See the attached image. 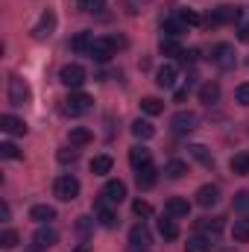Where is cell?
Returning <instances> with one entry per match:
<instances>
[{
	"instance_id": "obj_1",
	"label": "cell",
	"mask_w": 249,
	"mask_h": 252,
	"mask_svg": "<svg viewBox=\"0 0 249 252\" xmlns=\"http://www.w3.org/2000/svg\"><path fill=\"white\" fill-rule=\"evenodd\" d=\"M124 44H126L124 38H115V35H112V38H94L88 56H91L94 62H109V59L118 53V47H124Z\"/></svg>"
},
{
	"instance_id": "obj_2",
	"label": "cell",
	"mask_w": 249,
	"mask_h": 252,
	"mask_svg": "<svg viewBox=\"0 0 249 252\" xmlns=\"http://www.w3.org/2000/svg\"><path fill=\"white\" fill-rule=\"evenodd\" d=\"M91 97L88 94H82V91H70L67 97L62 100V112L64 115H70V118H79V115H85L88 109H91Z\"/></svg>"
},
{
	"instance_id": "obj_3",
	"label": "cell",
	"mask_w": 249,
	"mask_h": 252,
	"mask_svg": "<svg viewBox=\"0 0 249 252\" xmlns=\"http://www.w3.org/2000/svg\"><path fill=\"white\" fill-rule=\"evenodd\" d=\"M241 18V9L238 6H217V9H211L208 15H205V27H223V24H235Z\"/></svg>"
},
{
	"instance_id": "obj_4",
	"label": "cell",
	"mask_w": 249,
	"mask_h": 252,
	"mask_svg": "<svg viewBox=\"0 0 249 252\" xmlns=\"http://www.w3.org/2000/svg\"><path fill=\"white\" fill-rule=\"evenodd\" d=\"M211 62L217 64L220 70H232L235 64H238V53H235V47L232 44H214L211 47Z\"/></svg>"
},
{
	"instance_id": "obj_5",
	"label": "cell",
	"mask_w": 249,
	"mask_h": 252,
	"mask_svg": "<svg viewBox=\"0 0 249 252\" xmlns=\"http://www.w3.org/2000/svg\"><path fill=\"white\" fill-rule=\"evenodd\" d=\"M30 100H32L30 85H27L21 76H9V103H12V106H27Z\"/></svg>"
},
{
	"instance_id": "obj_6",
	"label": "cell",
	"mask_w": 249,
	"mask_h": 252,
	"mask_svg": "<svg viewBox=\"0 0 249 252\" xmlns=\"http://www.w3.org/2000/svg\"><path fill=\"white\" fill-rule=\"evenodd\" d=\"M59 82H62L64 88H82V82H85V67L76 62L64 64L62 70H59Z\"/></svg>"
},
{
	"instance_id": "obj_7",
	"label": "cell",
	"mask_w": 249,
	"mask_h": 252,
	"mask_svg": "<svg viewBox=\"0 0 249 252\" xmlns=\"http://www.w3.org/2000/svg\"><path fill=\"white\" fill-rule=\"evenodd\" d=\"M53 193L62 199V202H70L79 196V179L76 176H59L56 185H53Z\"/></svg>"
},
{
	"instance_id": "obj_8",
	"label": "cell",
	"mask_w": 249,
	"mask_h": 252,
	"mask_svg": "<svg viewBox=\"0 0 249 252\" xmlns=\"http://www.w3.org/2000/svg\"><path fill=\"white\" fill-rule=\"evenodd\" d=\"M94 214H97V220H100V226L103 229H115L121 220H118V214L112 211V202L100 193V199H97V205H94Z\"/></svg>"
},
{
	"instance_id": "obj_9",
	"label": "cell",
	"mask_w": 249,
	"mask_h": 252,
	"mask_svg": "<svg viewBox=\"0 0 249 252\" xmlns=\"http://www.w3.org/2000/svg\"><path fill=\"white\" fill-rule=\"evenodd\" d=\"M196 124H199L196 112H176V115H173V121H170V126H173V132H176V135H187V132H193Z\"/></svg>"
},
{
	"instance_id": "obj_10",
	"label": "cell",
	"mask_w": 249,
	"mask_h": 252,
	"mask_svg": "<svg viewBox=\"0 0 249 252\" xmlns=\"http://www.w3.org/2000/svg\"><path fill=\"white\" fill-rule=\"evenodd\" d=\"M176 79H179V70H176V64H161L158 67V73H156V85L158 88H164V91H170V88H176Z\"/></svg>"
},
{
	"instance_id": "obj_11",
	"label": "cell",
	"mask_w": 249,
	"mask_h": 252,
	"mask_svg": "<svg viewBox=\"0 0 249 252\" xmlns=\"http://www.w3.org/2000/svg\"><path fill=\"white\" fill-rule=\"evenodd\" d=\"M53 30H56V15L47 9L44 15H41V21L35 24V30H32V35L38 38V41H44V38H50L53 35Z\"/></svg>"
},
{
	"instance_id": "obj_12",
	"label": "cell",
	"mask_w": 249,
	"mask_h": 252,
	"mask_svg": "<svg viewBox=\"0 0 249 252\" xmlns=\"http://www.w3.org/2000/svg\"><path fill=\"white\" fill-rule=\"evenodd\" d=\"M129 244H132L135 250H147V247L153 244V235H150V229H147L144 223L132 226V232H129Z\"/></svg>"
},
{
	"instance_id": "obj_13",
	"label": "cell",
	"mask_w": 249,
	"mask_h": 252,
	"mask_svg": "<svg viewBox=\"0 0 249 252\" xmlns=\"http://www.w3.org/2000/svg\"><path fill=\"white\" fill-rule=\"evenodd\" d=\"M32 244H35V247H41V250H50V247H56V244H59V232H56V229H50V226H41V229L32 235Z\"/></svg>"
},
{
	"instance_id": "obj_14",
	"label": "cell",
	"mask_w": 249,
	"mask_h": 252,
	"mask_svg": "<svg viewBox=\"0 0 249 252\" xmlns=\"http://www.w3.org/2000/svg\"><path fill=\"white\" fill-rule=\"evenodd\" d=\"M103 196L112 202V205H121L126 199V185L121 179H112V182H106V188H103Z\"/></svg>"
},
{
	"instance_id": "obj_15",
	"label": "cell",
	"mask_w": 249,
	"mask_h": 252,
	"mask_svg": "<svg viewBox=\"0 0 249 252\" xmlns=\"http://www.w3.org/2000/svg\"><path fill=\"white\" fill-rule=\"evenodd\" d=\"M164 214H170V217H187L190 214V202L182 199V196H170L164 202Z\"/></svg>"
},
{
	"instance_id": "obj_16",
	"label": "cell",
	"mask_w": 249,
	"mask_h": 252,
	"mask_svg": "<svg viewBox=\"0 0 249 252\" xmlns=\"http://www.w3.org/2000/svg\"><path fill=\"white\" fill-rule=\"evenodd\" d=\"M196 202H199L202 208L217 205V202H220V188H217V185H202V188L196 190Z\"/></svg>"
},
{
	"instance_id": "obj_17",
	"label": "cell",
	"mask_w": 249,
	"mask_h": 252,
	"mask_svg": "<svg viewBox=\"0 0 249 252\" xmlns=\"http://www.w3.org/2000/svg\"><path fill=\"white\" fill-rule=\"evenodd\" d=\"M0 129L6 135H27V124L15 115H0Z\"/></svg>"
},
{
	"instance_id": "obj_18",
	"label": "cell",
	"mask_w": 249,
	"mask_h": 252,
	"mask_svg": "<svg viewBox=\"0 0 249 252\" xmlns=\"http://www.w3.org/2000/svg\"><path fill=\"white\" fill-rule=\"evenodd\" d=\"M30 220L47 226V223L56 220V208H53V205H32V208H30Z\"/></svg>"
},
{
	"instance_id": "obj_19",
	"label": "cell",
	"mask_w": 249,
	"mask_h": 252,
	"mask_svg": "<svg viewBox=\"0 0 249 252\" xmlns=\"http://www.w3.org/2000/svg\"><path fill=\"white\" fill-rule=\"evenodd\" d=\"M158 235H161L164 241H176V238H179V226H176V217L164 214V217L158 220Z\"/></svg>"
},
{
	"instance_id": "obj_20",
	"label": "cell",
	"mask_w": 249,
	"mask_h": 252,
	"mask_svg": "<svg viewBox=\"0 0 249 252\" xmlns=\"http://www.w3.org/2000/svg\"><path fill=\"white\" fill-rule=\"evenodd\" d=\"M129 161H132V167H135V170H141V167L153 164V156H150V150H147V147H132V150H129Z\"/></svg>"
},
{
	"instance_id": "obj_21",
	"label": "cell",
	"mask_w": 249,
	"mask_h": 252,
	"mask_svg": "<svg viewBox=\"0 0 249 252\" xmlns=\"http://www.w3.org/2000/svg\"><path fill=\"white\" fill-rule=\"evenodd\" d=\"M196 229L208 238V235H220L223 232V217H202L196 220Z\"/></svg>"
},
{
	"instance_id": "obj_22",
	"label": "cell",
	"mask_w": 249,
	"mask_h": 252,
	"mask_svg": "<svg viewBox=\"0 0 249 252\" xmlns=\"http://www.w3.org/2000/svg\"><path fill=\"white\" fill-rule=\"evenodd\" d=\"M156 179H158V170L153 167V164H147V167H141L138 173H135V182H138V188H153L156 185Z\"/></svg>"
},
{
	"instance_id": "obj_23",
	"label": "cell",
	"mask_w": 249,
	"mask_h": 252,
	"mask_svg": "<svg viewBox=\"0 0 249 252\" xmlns=\"http://www.w3.org/2000/svg\"><path fill=\"white\" fill-rule=\"evenodd\" d=\"M91 138H94V132H91V129H85V126H73V129H70V135H67L70 147H85V144H91Z\"/></svg>"
},
{
	"instance_id": "obj_24",
	"label": "cell",
	"mask_w": 249,
	"mask_h": 252,
	"mask_svg": "<svg viewBox=\"0 0 249 252\" xmlns=\"http://www.w3.org/2000/svg\"><path fill=\"white\" fill-rule=\"evenodd\" d=\"M211 238H205V235H193V238H187L185 244V252H211Z\"/></svg>"
},
{
	"instance_id": "obj_25",
	"label": "cell",
	"mask_w": 249,
	"mask_h": 252,
	"mask_svg": "<svg viewBox=\"0 0 249 252\" xmlns=\"http://www.w3.org/2000/svg\"><path fill=\"white\" fill-rule=\"evenodd\" d=\"M161 32H164V38H179V35L185 32L182 18H167V21L161 24Z\"/></svg>"
},
{
	"instance_id": "obj_26",
	"label": "cell",
	"mask_w": 249,
	"mask_h": 252,
	"mask_svg": "<svg viewBox=\"0 0 249 252\" xmlns=\"http://www.w3.org/2000/svg\"><path fill=\"white\" fill-rule=\"evenodd\" d=\"M129 129H132V135H135L138 141H150V138L156 135V126L150 124V121H135Z\"/></svg>"
},
{
	"instance_id": "obj_27",
	"label": "cell",
	"mask_w": 249,
	"mask_h": 252,
	"mask_svg": "<svg viewBox=\"0 0 249 252\" xmlns=\"http://www.w3.org/2000/svg\"><path fill=\"white\" fill-rule=\"evenodd\" d=\"M91 44H94V35H91V32H76L73 41H70V47H73L76 53H91Z\"/></svg>"
},
{
	"instance_id": "obj_28",
	"label": "cell",
	"mask_w": 249,
	"mask_h": 252,
	"mask_svg": "<svg viewBox=\"0 0 249 252\" xmlns=\"http://www.w3.org/2000/svg\"><path fill=\"white\" fill-rule=\"evenodd\" d=\"M199 100H202L205 106L217 103V100H220V85H217V82H205V85L199 88Z\"/></svg>"
},
{
	"instance_id": "obj_29",
	"label": "cell",
	"mask_w": 249,
	"mask_h": 252,
	"mask_svg": "<svg viewBox=\"0 0 249 252\" xmlns=\"http://www.w3.org/2000/svg\"><path fill=\"white\" fill-rule=\"evenodd\" d=\"M112 164H115L112 156H94V158H91V173H94V176H106V173L112 170Z\"/></svg>"
},
{
	"instance_id": "obj_30",
	"label": "cell",
	"mask_w": 249,
	"mask_h": 252,
	"mask_svg": "<svg viewBox=\"0 0 249 252\" xmlns=\"http://www.w3.org/2000/svg\"><path fill=\"white\" fill-rule=\"evenodd\" d=\"M164 176H167V179H182V176H187V164L179 161V158L167 161V164H164Z\"/></svg>"
},
{
	"instance_id": "obj_31",
	"label": "cell",
	"mask_w": 249,
	"mask_h": 252,
	"mask_svg": "<svg viewBox=\"0 0 249 252\" xmlns=\"http://www.w3.org/2000/svg\"><path fill=\"white\" fill-rule=\"evenodd\" d=\"M79 12H88V15H103L106 12V0H76Z\"/></svg>"
},
{
	"instance_id": "obj_32",
	"label": "cell",
	"mask_w": 249,
	"mask_h": 252,
	"mask_svg": "<svg viewBox=\"0 0 249 252\" xmlns=\"http://www.w3.org/2000/svg\"><path fill=\"white\" fill-rule=\"evenodd\" d=\"M229 167H232V173L247 176V173H249V153H238V156L229 161Z\"/></svg>"
},
{
	"instance_id": "obj_33",
	"label": "cell",
	"mask_w": 249,
	"mask_h": 252,
	"mask_svg": "<svg viewBox=\"0 0 249 252\" xmlns=\"http://www.w3.org/2000/svg\"><path fill=\"white\" fill-rule=\"evenodd\" d=\"M232 238H235V244H249V220H235Z\"/></svg>"
},
{
	"instance_id": "obj_34",
	"label": "cell",
	"mask_w": 249,
	"mask_h": 252,
	"mask_svg": "<svg viewBox=\"0 0 249 252\" xmlns=\"http://www.w3.org/2000/svg\"><path fill=\"white\" fill-rule=\"evenodd\" d=\"M141 112H144V115H161V112H164V103H161L158 97H144V100H141Z\"/></svg>"
},
{
	"instance_id": "obj_35",
	"label": "cell",
	"mask_w": 249,
	"mask_h": 252,
	"mask_svg": "<svg viewBox=\"0 0 249 252\" xmlns=\"http://www.w3.org/2000/svg\"><path fill=\"white\" fill-rule=\"evenodd\" d=\"M190 156H193L196 161H202L205 167H214V156L208 153V147H202V144H193V147H190Z\"/></svg>"
},
{
	"instance_id": "obj_36",
	"label": "cell",
	"mask_w": 249,
	"mask_h": 252,
	"mask_svg": "<svg viewBox=\"0 0 249 252\" xmlns=\"http://www.w3.org/2000/svg\"><path fill=\"white\" fill-rule=\"evenodd\" d=\"M185 50L179 47L176 38H161V56H182Z\"/></svg>"
},
{
	"instance_id": "obj_37",
	"label": "cell",
	"mask_w": 249,
	"mask_h": 252,
	"mask_svg": "<svg viewBox=\"0 0 249 252\" xmlns=\"http://www.w3.org/2000/svg\"><path fill=\"white\" fill-rule=\"evenodd\" d=\"M18 241H21V235H18L15 229H3V232H0V247H3V250L18 247Z\"/></svg>"
},
{
	"instance_id": "obj_38",
	"label": "cell",
	"mask_w": 249,
	"mask_h": 252,
	"mask_svg": "<svg viewBox=\"0 0 249 252\" xmlns=\"http://www.w3.org/2000/svg\"><path fill=\"white\" fill-rule=\"evenodd\" d=\"M132 211H135V217H150V214H153V205L144 202V199H135V202H132Z\"/></svg>"
},
{
	"instance_id": "obj_39",
	"label": "cell",
	"mask_w": 249,
	"mask_h": 252,
	"mask_svg": "<svg viewBox=\"0 0 249 252\" xmlns=\"http://www.w3.org/2000/svg\"><path fill=\"white\" fill-rule=\"evenodd\" d=\"M179 18H182V24H185V27H196V24H202V18H199L193 9H182V12H179Z\"/></svg>"
},
{
	"instance_id": "obj_40",
	"label": "cell",
	"mask_w": 249,
	"mask_h": 252,
	"mask_svg": "<svg viewBox=\"0 0 249 252\" xmlns=\"http://www.w3.org/2000/svg\"><path fill=\"white\" fill-rule=\"evenodd\" d=\"M56 158H59V161H62V164H73V161H76V158H79V153H76V150H73V147H70V150H67V147H64V150H59V153H56Z\"/></svg>"
},
{
	"instance_id": "obj_41",
	"label": "cell",
	"mask_w": 249,
	"mask_h": 252,
	"mask_svg": "<svg viewBox=\"0 0 249 252\" xmlns=\"http://www.w3.org/2000/svg\"><path fill=\"white\" fill-rule=\"evenodd\" d=\"M0 156H3V158H21V150H18L15 144L3 141V144H0Z\"/></svg>"
},
{
	"instance_id": "obj_42",
	"label": "cell",
	"mask_w": 249,
	"mask_h": 252,
	"mask_svg": "<svg viewBox=\"0 0 249 252\" xmlns=\"http://www.w3.org/2000/svg\"><path fill=\"white\" fill-rule=\"evenodd\" d=\"M235 208L238 211H249V190H238L235 193Z\"/></svg>"
},
{
	"instance_id": "obj_43",
	"label": "cell",
	"mask_w": 249,
	"mask_h": 252,
	"mask_svg": "<svg viewBox=\"0 0 249 252\" xmlns=\"http://www.w3.org/2000/svg\"><path fill=\"white\" fill-rule=\"evenodd\" d=\"M235 100H238L241 106H249V82L238 85V91H235Z\"/></svg>"
},
{
	"instance_id": "obj_44",
	"label": "cell",
	"mask_w": 249,
	"mask_h": 252,
	"mask_svg": "<svg viewBox=\"0 0 249 252\" xmlns=\"http://www.w3.org/2000/svg\"><path fill=\"white\" fill-rule=\"evenodd\" d=\"M91 223H94L91 217H79V223H76V232H79V235H85V232L91 229Z\"/></svg>"
},
{
	"instance_id": "obj_45",
	"label": "cell",
	"mask_w": 249,
	"mask_h": 252,
	"mask_svg": "<svg viewBox=\"0 0 249 252\" xmlns=\"http://www.w3.org/2000/svg\"><path fill=\"white\" fill-rule=\"evenodd\" d=\"M238 41H244V44H249V24H244V27L238 30Z\"/></svg>"
},
{
	"instance_id": "obj_46",
	"label": "cell",
	"mask_w": 249,
	"mask_h": 252,
	"mask_svg": "<svg viewBox=\"0 0 249 252\" xmlns=\"http://www.w3.org/2000/svg\"><path fill=\"white\" fill-rule=\"evenodd\" d=\"M185 97H187V88H179L176 91V103H185Z\"/></svg>"
},
{
	"instance_id": "obj_47",
	"label": "cell",
	"mask_w": 249,
	"mask_h": 252,
	"mask_svg": "<svg viewBox=\"0 0 249 252\" xmlns=\"http://www.w3.org/2000/svg\"><path fill=\"white\" fill-rule=\"evenodd\" d=\"M0 217L9 220V205H6V202H0Z\"/></svg>"
},
{
	"instance_id": "obj_48",
	"label": "cell",
	"mask_w": 249,
	"mask_h": 252,
	"mask_svg": "<svg viewBox=\"0 0 249 252\" xmlns=\"http://www.w3.org/2000/svg\"><path fill=\"white\" fill-rule=\"evenodd\" d=\"M73 252H91V247H88V244H79V247H76Z\"/></svg>"
},
{
	"instance_id": "obj_49",
	"label": "cell",
	"mask_w": 249,
	"mask_h": 252,
	"mask_svg": "<svg viewBox=\"0 0 249 252\" xmlns=\"http://www.w3.org/2000/svg\"><path fill=\"white\" fill-rule=\"evenodd\" d=\"M24 252H44V250H41V247H35V244H32V247H27V250H24Z\"/></svg>"
},
{
	"instance_id": "obj_50",
	"label": "cell",
	"mask_w": 249,
	"mask_h": 252,
	"mask_svg": "<svg viewBox=\"0 0 249 252\" xmlns=\"http://www.w3.org/2000/svg\"><path fill=\"white\" fill-rule=\"evenodd\" d=\"M132 252H150V250H132Z\"/></svg>"
},
{
	"instance_id": "obj_51",
	"label": "cell",
	"mask_w": 249,
	"mask_h": 252,
	"mask_svg": "<svg viewBox=\"0 0 249 252\" xmlns=\"http://www.w3.org/2000/svg\"><path fill=\"white\" fill-rule=\"evenodd\" d=\"M247 64H249V59H247Z\"/></svg>"
}]
</instances>
